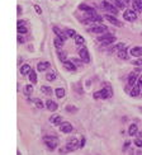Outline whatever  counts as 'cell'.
<instances>
[{
  "mask_svg": "<svg viewBox=\"0 0 142 155\" xmlns=\"http://www.w3.org/2000/svg\"><path fill=\"white\" fill-rule=\"evenodd\" d=\"M57 56H59V59L61 60L62 62H65V61H66V59H67L66 52H64V51H61V50H59V51H57Z\"/></svg>",
  "mask_w": 142,
  "mask_h": 155,
  "instance_id": "20",
  "label": "cell"
},
{
  "mask_svg": "<svg viewBox=\"0 0 142 155\" xmlns=\"http://www.w3.org/2000/svg\"><path fill=\"white\" fill-rule=\"evenodd\" d=\"M135 145L138 146V148H142V140H141V139H136V140H135Z\"/></svg>",
  "mask_w": 142,
  "mask_h": 155,
  "instance_id": "36",
  "label": "cell"
},
{
  "mask_svg": "<svg viewBox=\"0 0 142 155\" xmlns=\"http://www.w3.org/2000/svg\"><path fill=\"white\" fill-rule=\"evenodd\" d=\"M41 92H42L43 94H46V96H51V94H52V89H51L50 86H46V85L41 86Z\"/></svg>",
  "mask_w": 142,
  "mask_h": 155,
  "instance_id": "18",
  "label": "cell"
},
{
  "mask_svg": "<svg viewBox=\"0 0 142 155\" xmlns=\"http://www.w3.org/2000/svg\"><path fill=\"white\" fill-rule=\"evenodd\" d=\"M124 47H126L124 43H118L117 46L112 47V51H121V50H124Z\"/></svg>",
  "mask_w": 142,
  "mask_h": 155,
  "instance_id": "29",
  "label": "cell"
},
{
  "mask_svg": "<svg viewBox=\"0 0 142 155\" xmlns=\"http://www.w3.org/2000/svg\"><path fill=\"white\" fill-rule=\"evenodd\" d=\"M123 3H124V4H128V3H130V0H123Z\"/></svg>",
  "mask_w": 142,
  "mask_h": 155,
  "instance_id": "44",
  "label": "cell"
},
{
  "mask_svg": "<svg viewBox=\"0 0 142 155\" xmlns=\"http://www.w3.org/2000/svg\"><path fill=\"white\" fill-rule=\"evenodd\" d=\"M79 8H80L81 10H85V12H91V10H93V8L88 7V5H84V4H81V5H80V7H79Z\"/></svg>",
  "mask_w": 142,
  "mask_h": 155,
  "instance_id": "33",
  "label": "cell"
},
{
  "mask_svg": "<svg viewBox=\"0 0 142 155\" xmlns=\"http://www.w3.org/2000/svg\"><path fill=\"white\" fill-rule=\"evenodd\" d=\"M48 67H50V62H47V61L39 62V64L37 65V70H38V71H45V70H47Z\"/></svg>",
  "mask_w": 142,
  "mask_h": 155,
  "instance_id": "13",
  "label": "cell"
},
{
  "mask_svg": "<svg viewBox=\"0 0 142 155\" xmlns=\"http://www.w3.org/2000/svg\"><path fill=\"white\" fill-rule=\"evenodd\" d=\"M137 85L140 86V88H142V77L138 78V80H137Z\"/></svg>",
  "mask_w": 142,
  "mask_h": 155,
  "instance_id": "38",
  "label": "cell"
},
{
  "mask_svg": "<svg viewBox=\"0 0 142 155\" xmlns=\"http://www.w3.org/2000/svg\"><path fill=\"white\" fill-rule=\"evenodd\" d=\"M130 53H131L132 56H135V57H141V56H142V47H140V46H137V47L131 48Z\"/></svg>",
  "mask_w": 142,
  "mask_h": 155,
  "instance_id": "11",
  "label": "cell"
},
{
  "mask_svg": "<svg viewBox=\"0 0 142 155\" xmlns=\"http://www.w3.org/2000/svg\"><path fill=\"white\" fill-rule=\"evenodd\" d=\"M118 57L119 59H123V60L128 59V55H127V51H126V48H124V50L118 51Z\"/></svg>",
  "mask_w": 142,
  "mask_h": 155,
  "instance_id": "27",
  "label": "cell"
},
{
  "mask_svg": "<svg viewBox=\"0 0 142 155\" xmlns=\"http://www.w3.org/2000/svg\"><path fill=\"white\" fill-rule=\"evenodd\" d=\"M34 103H36V106H37V108H43V103H42V100H39V99H34Z\"/></svg>",
  "mask_w": 142,
  "mask_h": 155,
  "instance_id": "35",
  "label": "cell"
},
{
  "mask_svg": "<svg viewBox=\"0 0 142 155\" xmlns=\"http://www.w3.org/2000/svg\"><path fill=\"white\" fill-rule=\"evenodd\" d=\"M64 67L66 70H69V71H75V70H76V66L74 65L72 61H65L64 62Z\"/></svg>",
  "mask_w": 142,
  "mask_h": 155,
  "instance_id": "15",
  "label": "cell"
},
{
  "mask_svg": "<svg viewBox=\"0 0 142 155\" xmlns=\"http://www.w3.org/2000/svg\"><path fill=\"white\" fill-rule=\"evenodd\" d=\"M89 32H93V33H104V32H106V27L103 26V24L93 26V27H90Z\"/></svg>",
  "mask_w": 142,
  "mask_h": 155,
  "instance_id": "6",
  "label": "cell"
},
{
  "mask_svg": "<svg viewBox=\"0 0 142 155\" xmlns=\"http://www.w3.org/2000/svg\"><path fill=\"white\" fill-rule=\"evenodd\" d=\"M55 93H56L57 98H62V97H65V89L64 88H57L56 90H55Z\"/></svg>",
  "mask_w": 142,
  "mask_h": 155,
  "instance_id": "26",
  "label": "cell"
},
{
  "mask_svg": "<svg viewBox=\"0 0 142 155\" xmlns=\"http://www.w3.org/2000/svg\"><path fill=\"white\" fill-rule=\"evenodd\" d=\"M53 32L57 34V37H60V38H62L64 41L66 40L67 34H64V33H62V31H61V29H59V28H57V27H53Z\"/></svg>",
  "mask_w": 142,
  "mask_h": 155,
  "instance_id": "16",
  "label": "cell"
},
{
  "mask_svg": "<svg viewBox=\"0 0 142 155\" xmlns=\"http://www.w3.org/2000/svg\"><path fill=\"white\" fill-rule=\"evenodd\" d=\"M102 42V45L103 46H108V45H110V43H113V42H116V37L114 36H109V37H106V38H104L103 41H100Z\"/></svg>",
  "mask_w": 142,
  "mask_h": 155,
  "instance_id": "14",
  "label": "cell"
},
{
  "mask_svg": "<svg viewBox=\"0 0 142 155\" xmlns=\"http://www.w3.org/2000/svg\"><path fill=\"white\" fill-rule=\"evenodd\" d=\"M136 79H137V75H136V73H132V74L130 75V78H128V84H130V85H135Z\"/></svg>",
  "mask_w": 142,
  "mask_h": 155,
  "instance_id": "23",
  "label": "cell"
},
{
  "mask_svg": "<svg viewBox=\"0 0 142 155\" xmlns=\"http://www.w3.org/2000/svg\"><path fill=\"white\" fill-rule=\"evenodd\" d=\"M140 86H138V85H135V86H133V88H132V90H131V97H137L138 96V94H140Z\"/></svg>",
  "mask_w": 142,
  "mask_h": 155,
  "instance_id": "22",
  "label": "cell"
},
{
  "mask_svg": "<svg viewBox=\"0 0 142 155\" xmlns=\"http://www.w3.org/2000/svg\"><path fill=\"white\" fill-rule=\"evenodd\" d=\"M20 13H22V8L18 7V14H20Z\"/></svg>",
  "mask_w": 142,
  "mask_h": 155,
  "instance_id": "43",
  "label": "cell"
},
{
  "mask_svg": "<svg viewBox=\"0 0 142 155\" xmlns=\"http://www.w3.org/2000/svg\"><path fill=\"white\" fill-rule=\"evenodd\" d=\"M34 9H36V12H37L38 14H42V9H41L38 5H34Z\"/></svg>",
  "mask_w": 142,
  "mask_h": 155,
  "instance_id": "37",
  "label": "cell"
},
{
  "mask_svg": "<svg viewBox=\"0 0 142 155\" xmlns=\"http://www.w3.org/2000/svg\"><path fill=\"white\" fill-rule=\"evenodd\" d=\"M46 107H47L48 111H51V112H55V111H56L57 108H59V106H57L56 102H53V100L48 99L47 102H46Z\"/></svg>",
  "mask_w": 142,
  "mask_h": 155,
  "instance_id": "9",
  "label": "cell"
},
{
  "mask_svg": "<svg viewBox=\"0 0 142 155\" xmlns=\"http://www.w3.org/2000/svg\"><path fill=\"white\" fill-rule=\"evenodd\" d=\"M79 55H80V59L83 60L84 62H89L90 61V56H89V52L86 50V47H80L79 48Z\"/></svg>",
  "mask_w": 142,
  "mask_h": 155,
  "instance_id": "5",
  "label": "cell"
},
{
  "mask_svg": "<svg viewBox=\"0 0 142 155\" xmlns=\"http://www.w3.org/2000/svg\"><path fill=\"white\" fill-rule=\"evenodd\" d=\"M43 141H45L46 146H47L50 150H55L59 145V139L56 136H45L43 137Z\"/></svg>",
  "mask_w": 142,
  "mask_h": 155,
  "instance_id": "1",
  "label": "cell"
},
{
  "mask_svg": "<svg viewBox=\"0 0 142 155\" xmlns=\"http://www.w3.org/2000/svg\"><path fill=\"white\" fill-rule=\"evenodd\" d=\"M94 98H102V94H100V92H97V93H94Z\"/></svg>",
  "mask_w": 142,
  "mask_h": 155,
  "instance_id": "39",
  "label": "cell"
},
{
  "mask_svg": "<svg viewBox=\"0 0 142 155\" xmlns=\"http://www.w3.org/2000/svg\"><path fill=\"white\" fill-rule=\"evenodd\" d=\"M29 71H31V66H29L28 64L23 65V66L20 67V74H22V75H27V74H29Z\"/></svg>",
  "mask_w": 142,
  "mask_h": 155,
  "instance_id": "17",
  "label": "cell"
},
{
  "mask_svg": "<svg viewBox=\"0 0 142 155\" xmlns=\"http://www.w3.org/2000/svg\"><path fill=\"white\" fill-rule=\"evenodd\" d=\"M53 43H55V46H56L57 48H61L62 45H64V40L60 38V37H56V38H55V41H53Z\"/></svg>",
  "mask_w": 142,
  "mask_h": 155,
  "instance_id": "24",
  "label": "cell"
},
{
  "mask_svg": "<svg viewBox=\"0 0 142 155\" xmlns=\"http://www.w3.org/2000/svg\"><path fill=\"white\" fill-rule=\"evenodd\" d=\"M18 42H19V43H23V42H24V38H23L22 36H18Z\"/></svg>",
  "mask_w": 142,
  "mask_h": 155,
  "instance_id": "40",
  "label": "cell"
},
{
  "mask_svg": "<svg viewBox=\"0 0 142 155\" xmlns=\"http://www.w3.org/2000/svg\"><path fill=\"white\" fill-rule=\"evenodd\" d=\"M24 24H26V22H24V20H18V27L24 26Z\"/></svg>",
  "mask_w": 142,
  "mask_h": 155,
  "instance_id": "41",
  "label": "cell"
},
{
  "mask_svg": "<svg viewBox=\"0 0 142 155\" xmlns=\"http://www.w3.org/2000/svg\"><path fill=\"white\" fill-rule=\"evenodd\" d=\"M123 18H124L126 20H128V22H133V20L137 19V14H136L135 10L127 9V10H126V12L123 13Z\"/></svg>",
  "mask_w": 142,
  "mask_h": 155,
  "instance_id": "4",
  "label": "cell"
},
{
  "mask_svg": "<svg viewBox=\"0 0 142 155\" xmlns=\"http://www.w3.org/2000/svg\"><path fill=\"white\" fill-rule=\"evenodd\" d=\"M28 32V29L26 28L24 26H20V27H18V33H20V34H24V33H27Z\"/></svg>",
  "mask_w": 142,
  "mask_h": 155,
  "instance_id": "32",
  "label": "cell"
},
{
  "mask_svg": "<svg viewBox=\"0 0 142 155\" xmlns=\"http://www.w3.org/2000/svg\"><path fill=\"white\" fill-rule=\"evenodd\" d=\"M55 78H56V74H55V71H48L47 75H46V79H47L48 81L55 80Z\"/></svg>",
  "mask_w": 142,
  "mask_h": 155,
  "instance_id": "28",
  "label": "cell"
},
{
  "mask_svg": "<svg viewBox=\"0 0 142 155\" xmlns=\"http://www.w3.org/2000/svg\"><path fill=\"white\" fill-rule=\"evenodd\" d=\"M128 134H130L131 136H135L136 134H137V125H131L130 129H128Z\"/></svg>",
  "mask_w": 142,
  "mask_h": 155,
  "instance_id": "19",
  "label": "cell"
},
{
  "mask_svg": "<svg viewBox=\"0 0 142 155\" xmlns=\"http://www.w3.org/2000/svg\"><path fill=\"white\" fill-rule=\"evenodd\" d=\"M66 109H67V111H76V108H74V107H67Z\"/></svg>",
  "mask_w": 142,
  "mask_h": 155,
  "instance_id": "42",
  "label": "cell"
},
{
  "mask_svg": "<svg viewBox=\"0 0 142 155\" xmlns=\"http://www.w3.org/2000/svg\"><path fill=\"white\" fill-rule=\"evenodd\" d=\"M32 92H33V86H32V85H26V88H24V94L29 96Z\"/></svg>",
  "mask_w": 142,
  "mask_h": 155,
  "instance_id": "30",
  "label": "cell"
},
{
  "mask_svg": "<svg viewBox=\"0 0 142 155\" xmlns=\"http://www.w3.org/2000/svg\"><path fill=\"white\" fill-rule=\"evenodd\" d=\"M50 122L55 126H60V125L62 123V117L60 115H53L52 117L50 118Z\"/></svg>",
  "mask_w": 142,
  "mask_h": 155,
  "instance_id": "8",
  "label": "cell"
},
{
  "mask_svg": "<svg viewBox=\"0 0 142 155\" xmlns=\"http://www.w3.org/2000/svg\"><path fill=\"white\" fill-rule=\"evenodd\" d=\"M60 130H61V132H64V134H70V132L72 131V125H71L70 122H62V123L60 125Z\"/></svg>",
  "mask_w": 142,
  "mask_h": 155,
  "instance_id": "7",
  "label": "cell"
},
{
  "mask_svg": "<svg viewBox=\"0 0 142 155\" xmlns=\"http://www.w3.org/2000/svg\"><path fill=\"white\" fill-rule=\"evenodd\" d=\"M102 7L104 8L106 12H110L112 14H117V13H118V9H117V8L109 1V0H104V1L102 3Z\"/></svg>",
  "mask_w": 142,
  "mask_h": 155,
  "instance_id": "3",
  "label": "cell"
},
{
  "mask_svg": "<svg viewBox=\"0 0 142 155\" xmlns=\"http://www.w3.org/2000/svg\"><path fill=\"white\" fill-rule=\"evenodd\" d=\"M66 34H67V37H75L76 36L74 29H66Z\"/></svg>",
  "mask_w": 142,
  "mask_h": 155,
  "instance_id": "34",
  "label": "cell"
},
{
  "mask_svg": "<svg viewBox=\"0 0 142 155\" xmlns=\"http://www.w3.org/2000/svg\"><path fill=\"white\" fill-rule=\"evenodd\" d=\"M100 94H102V98L103 99H106V98H109V97H112V94H113V92H112V89L110 88H104V89H102L100 90Z\"/></svg>",
  "mask_w": 142,
  "mask_h": 155,
  "instance_id": "12",
  "label": "cell"
},
{
  "mask_svg": "<svg viewBox=\"0 0 142 155\" xmlns=\"http://www.w3.org/2000/svg\"><path fill=\"white\" fill-rule=\"evenodd\" d=\"M29 80H31L33 84L37 83V74H36V71H33V70L29 71Z\"/></svg>",
  "mask_w": 142,
  "mask_h": 155,
  "instance_id": "25",
  "label": "cell"
},
{
  "mask_svg": "<svg viewBox=\"0 0 142 155\" xmlns=\"http://www.w3.org/2000/svg\"><path fill=\"white\" fill-rule=\"evenodd\" d=\"M114 1H116V5L118 8H121V9H124V3H123V0H114Z\"/></svg>",
  "mask_w": 142,
  "mask_h": 155,
  "instance_id": "31",
  "label": "cell"
},
{
  "mask_svg": "<svg viewBox=\"0 0 142 155\" xmlns=\"http://www.w3.org/2000/svg\"><path fill=\"white\" fill-rule=\"evenodd\" d=\"M79 146H80V142L78 141V139L72 137V139H70V140L67 141L66 150L67 151H74V150H76V149H79Z\"/></svg>",
  "mask_w": 142,
  "mask_h": 155,
  "instance_id": "2",
  "label": "cell"
},
{
  "mask_svg": "<svg viewBox=\"0 0 142 155\" xmlns=\"http://www.w3.org/2000/svg\"><path fill=\"white\" fill-rule=\"evenodd\" d=\"M75 43L76 45H79V46H83L84 43H85V40H84V37L83 36H79V34H76L75 36Z\"/></svg>",
  "mask_w": 142,
  "mask_h": 155,
  "instance_id": "21",
  "label": "cell"
},
{
  "mask_svg": "<svg viewBox=\"0 0 142 155\" xmlns=\"http://www.w3.org/2000/svg\"><path fill=\"white\" fill-rule=\"evenodd\" d=\"M104 18H105V19L109 22V23L114 24V26H117V27H121V26H122V23H121V22H119L118 19H117V18H114L113 15H109V14H106Z\"/></svg>",
  "mask_w": 142,
  "mask_h": 155,
  "instance_id": "10",
  "label": "cell"
}]
</instances>
